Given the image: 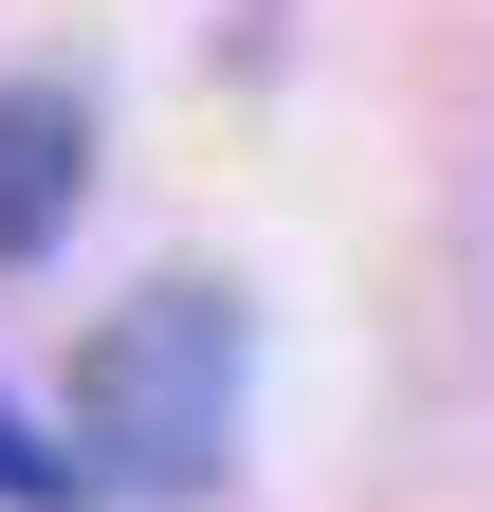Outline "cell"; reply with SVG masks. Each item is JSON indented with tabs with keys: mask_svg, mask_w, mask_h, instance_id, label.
Here are the masks:
<instances>
[{
	"mask_svg": "<svg viewBox=\"0 0 494 512\" xmlns=\"http://www.w3.org/2000/svg\"><path fill=\"white\" fill-rule=\"evenodd\" d=\"M238 439V293L220 275H147L74 366V476L92 494H202Z\"/></svg>",
	"mask_w": 494,
	"mask_h": 512,
	"instance_id": "cell-1",
	"label": "cell"
},
{
	"mask_svg": "<svg viewBox=\"0 0 494 512\" xmlns=\"http://www.w3.org/2000/svg\"><path fill=\"white\" fill-rule=\"evenodd\" d=\"M0 494H19V512H74L92 476H74V458H37V439H19V421H0Z\"/></svg>",
	"mask_w": 494,
	"mask_h": 512,
	"instance_id": "cell-3",
	"label": "cell"
},
{
	"mask_svg": "<svg viewBox=\"0 0 494 512\" xmlns=\"http://www.w3.org/2000/svg\"><path fill=\"white\" fill-rule=\"evenodd\" d=\"M74 183H92V110L74 92H0V275L74 220Z\"/></svg>",
	"mask_w": 494,
	"mask_h": 512,
	"instance_id": "cell-2",
	"label": "cell"
}]
</instances>
